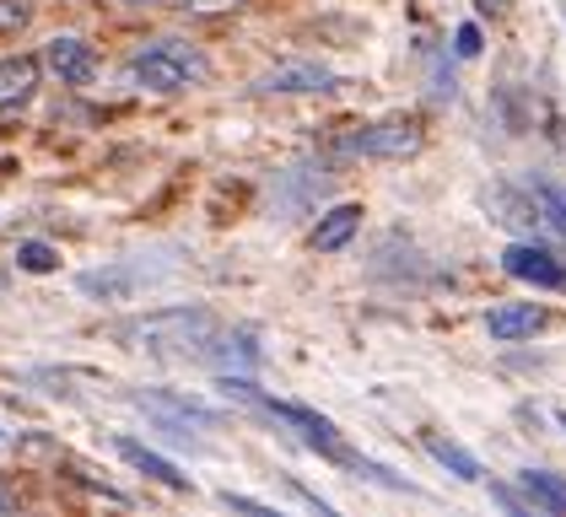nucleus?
I'll use <instances>...</instances> for the list:
<instances>
[{
  "mask_svg": "<svg viewBox=\"0 0 566 517\" xmlns=\"http://www.w3.org/2000/svg\"><path fill=\"white\" fill-rule=\"evenodd\" d=\"M254 86H260V92H281V97H297V92H329V86H335V71H329L324 60H275Z\"/></svg>",
  "mask_w": 566,
  "mask_h": 517,
  "instance_id": "423d86ee",
  "label": "nucleus"
},
{
  "mask_svg": "<svg viewBox=\"0 0 566 517\" xmlns=\"http://www.w3.org/2000/svg\"><path fill=\"white\" fill-rule=\"evenodd\" d=\"M562 426H566V410H562Z\"/></svg>",
  "mask_w": 566,
  "mask_h": 517,
  "instance_id": "b1692460",
  "label": "nucleus"
},
{
  "mask_svg": "<svg viewBox=\"0 0 566 517\" xmlns=\"http://www.w3.org/2000/svg\"><path fill=\"white\" fill-rule=\"evenodd\" d=\"M528 194H534V211H539V221L556 232L566 243V183L562 178H534L528 183Z\"/></svg>",
  "mask_w": 566,
  "mask_h": 517,
  "instance_id": "4468645a",
  "label": "nucleus"
},
{
  "mask_svg": "<svg viewBox=\"0 0 566 517\" xmlns=\"http://www.w3.org/2000/svg\"><path fill=\"white\" fill-rule=\"evenodd\" d=\"M356 226H361V205H335V211L318 215V226L307 232V243H313L318 254H340V249H350Z\"/></svg>",
  "mask_w": 566,
  "mask_h": 517,
  "instance_id": "f8f14e48",
  "label": "nucleus"
},
{
  "mask_svg": "<svg viewBox=\"0 0 566 517\" xmlns=\"http://www.w3.org/2000/svg\"><path fill=\"white\" fill-rule=\"evenodd\" d=\"M545 324H551V313H545L539 302H502V307H491V313H485V329H491V340H502V345L534 340Z\"/></svg>",
  "mask_w": 566,
  "mask_h": 517,
  "instance_id": "1a4fd4ad",
  "label": "nucleus"
},
{
  "mask_svg": "<svg viewBox=\"0 0 566 517\" xmlns=\"http://www.w3.org/2000/svg\"><path fill=\"white\" fill-rule=\"evenodd\" d=\"M485 6H502V0H485Z\"/></svg>",
  "mask_w": 566,
  "mask_h": 517,
  "instance_id": "5701e85b",
  "label": "nucleus"
},
{
  "mask_svg": "<svg viewBox=\"0 0 566 517\" xmlns=\"http://www.w3.org/2000/svg\"><path fill=\"white\" fill-rule=\"evenodd\" d=\"M475 49H480V28L464 22V28H459V54H475Z\"/></svg>",
  "mask_w": 566,
  "mask_h": 517,
  "instance_id": "a211bd4d",
  "label": "nucleus"
},
{
  "mask_svg": "<svg viewBox=\"0 0 566 517\" xmlns=\"http://www.w3.org/2000/svg\"><path fill=\"white\" fill-rule=\"evenodd\" d=\"M151 281V270H140V264H119V270H87L76 286L87 292V297H103V302H125L135 297L140 286Z\"/></svg>",
  "mask_w": 566,
  "mask_h": 517,
  "instance_id": "9b49d317",
  "label": "nucleus"
},
{
  "mask_svg": "<svg viewBox=\"0 0 566 517\" xmlns=\"http://www.w3.org/2000/svg\"><path fill=\"white\" fill-rule=\"evenodd\" d=\"M6 442H11V436H6V431H0V447H6Z\"/></svg>",
  "mask_w": 566,
  "mask_h": 517,
  "instance_id": "412c9836",
  "label": "nucleus"
},
{
  "mask_svg": "<svg viewBox=\"0 0 566 517\" xmlns=\"http://www.w3.org/2000/svg\"><path fill=\"white\" fill-rule=\"evenodd\" d=\"M518 490H523V502L528 507H539V513H566V479L562 474H551V469H523L518 474Z\"/></svg>",
  "mask_w": 566,
  "mask_h": 517,
  "instance_id": "ddd939ff",
  "label": "nucleus"
},
{
  "mask_svg": "<svg viewBox=\"0 0 566 517\" xmlns=\"http://www.w3.org/2000/svg\"><path fill=\"white\" fill-rule=\"evenodd\" d=\"M421 447H427V453H432V458H437V464H442L448 474H459V479H470V485L480 479V458H475V453H464L459 442H448V436L427 431V436H421Z\"/></svg>",
  "mask_w": 566,
  "mask_h": 517,
  "instance_id": "2eb2a0df",
  "label": "nucleus"
},
{
  "mask_svg": "<svg viewBox=\"0 0 566 517\" xmlns=\"http://www.w3.org/2000/svg\"><path fill=\"white\" fill-rule=\"evenodd\" d=\"M421 140H427V129L416 114H394L384 125H367L356 129L346 146L350 151H361V157H384V162H399V157H416L421 151Z\"/></svg>",
  "mask_w": 566,
  "mask_h": 517,
  "instance_id": "20e7f679",
  "label": "nucleus"
},
{
  "mask_svg": "<svg viewBox=\"0 0 566 517\" xmlns=\"http://www.w3.org/2000/svg\"><path fill=\"white\" fill-rule=\"evenodd\" d=\"M502 270L513 275V281H523V286H539V292H562L566 286V264L556 249H545V243H513L507 254H502Z\"/></svg>",
  "mask_w": 566,
  "mask_h": 517,
  "instance_id": "39448f33",
  "label": "nucleus"
},
{
  "mask_svg": "<svg viewBox=\"0 0 566 517\" xmlns=\"http://www.w3.org/2000/svg\"><path fill=\"white\" fill-rule=\"evenodd\" d=\"M44 71L49 76H60V86H87L97 76V54H92L87 39H71V33H60V39L44 43Z\"/></svg>",
  "mask_w": 566,
  "mask_h": 517,
  "instance_id": "0eeeda50",
  "label": "nucleus"
},
{
  "mask_svg": "<svg viewBox=\"0 0 566 517\" xmlns=\"http://www.w3.org/2000/svg\"><path fill=\"white\" fill-rule=\"evenodd\" d=\"M221 393H227V399H243V404H254L260 415L281 421L286 431H297L313 453H324V458H335V464H350L340 431L329 426L324 415H313V410H303V404H286V399H270V393H264V388H254L249 378H221Z\"/></svg>",
  "mask_w": 566,
  "mask_h": 517,
  "instance_id": "7ed1b4c3",
  "label": "nucleus"
},
{
  "mask_svg": "<svg viewBox=\"0 0 566 517\" xmlns=\"http://www.w3.org/2000/svg\"><path fill=\"white\" fill-rule=\"evenodd\" d=\"M119 6H146V11H151V6H163V0H119Z\"/></svg>",
  "mask_w": 566,
  "mask_h": 517,
  "instance_id": "aec40b11",
  "label": "nucleus"
},
{
  "mask_svg": "<svg viewBox=\"0 0 566 517\" xmlns=\"http://www.w3.org/2000/svg\"><path fill=\"white\" fill-rule=\"evenodd\" d=\"M54 264H60V254L49 243H22L17 249V270H28V275H49Z\"/></svg>",
  "mask_w": 566,
  "mask_h": 517,
  "instance_id": "f3484780",
  "label": "nucleus"
},
{
  "mask_svg": "<svg viewBox=\"0 0 566 517\" xmlns=\"http://www.w3.org/2000/svg\"><path fill=\"white\" fill-rule=\"evenodd\" d=\"M551 140H556V151L566 157V119H551Z\"/></svg>",
  "mask_w": 566,
  "mask_h": 517,
  "instance_id": "6ab92c4d",
  "label": "nucleus"
},
{
  "mask_svg": "<svg viewBox=\"0 0 566 517\" xmlns=\"http://www.w3.org/2000/svg\"><path fill=\"white\" fill-rule=\"evenodd\" d=\"M0 292H6V270H0Z\"/></svg>",
  "mask_w": 566,
  "mask_h": 517,
  "instance_id": "4be33fe9",
  "label": "nucleus"
},
{
  "mask_svg": "<svg viewBox=\"0 0 566 517\" xmlns=\"http://www.w3.org/2000/svg\"><path fill=\"white\" fill-rule=\"evenodd\" d=\"M114 340L135 345V350H163V356H211L221 345V318L211 307H157V313H140L125 318L114 329Z\"/></svg>",
  "mask_w": 566,
  "mask_h": 517,
  "instance_id": "f257e3e1",
  "label": "nucleus"
},
{
  "mask_svg": "<svg viewBox=\"0 0 566 517\" xmlns=\"http://www.w3.org/2000/svg\"><path fill=\"white\" fill-rule=\"evenodd\" d=\"M114 453L130 464V469H140L146 479H157V485H168V490H195L189 485V474L178 469L174 458H163V453H151L146 442H135V436H114Z\"/></svg>",
  "mask_w": 566,
  "mask_h": 517,
  "instance_id": "9d476101",
  "label": "nucleus"
},
{
  "mask_svg": "<svg viewBox=\"0 0 566 517\" xmlns=\"http://www.w3.org/2000/svg\"><path fill=\"white\" fill-rule=\"evenodd\" d=\"M33 28V0H0V39H22Z\"/></svg>",
  "mask_w": 566,
  "mask_h": 517,
  "instance_id": "dca6fc26",
  "label": "nucleus"
},
{
  "mask_svg": "<svg viewBox=\"0 0 566 517\" xmlns=\"http://www.w3.org/2000/svg\"><path fill=\"white\" fill-rule=\"evenodd\" d=\"M39 82H44V60L39 54H11L0 60V114H17L39 97Z\"/></svg>",
  "mask_w": 566,
  "mask_h": 517,
  "instance_id": "6e6552de",
  "label": "nucleus"
},
{
  "mask_svg": "<svg viewBox=\"0 0 566 517\" xmlns=\"http://www.w3.org/2000/svg\"><path fill=\"white\" fill-rule=\"evenodd\" d=\"M562 17H566V0H562Z\"/></svg>",
  "mask_w": 566,
  "mask_h": 517,
  "instance_id": "393cba45",
  "label": "nucleus"
},
{
  "mask_svg": "<svg viewBox=\"0 0 566 517\" xmlns=\"http://www.w3.org/2000/svg\"><path fill=\"white\" fill-rule=\"evenodd\" d=\"M211 76V60L184 39H157L146 43L140 54H130L125 65V82L140 86V92H157V97H174V92H189Z\"/></svg>",
  "mask_w": 566,
  "mask_h": 517,
  "instance_id": "f03ea898",
  "label": "nucleus"
}]
</instances>
